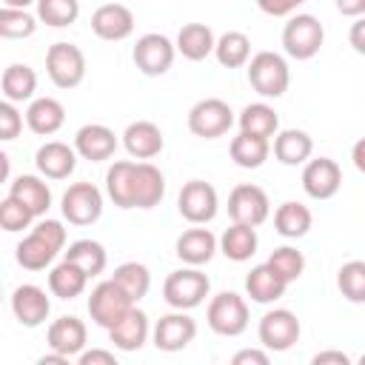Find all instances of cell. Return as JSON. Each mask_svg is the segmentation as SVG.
<instances>
[{
	"label": "cell",
	"mask_w": 365,
	"mask_h": 365,
	"mask_svg": "<svg viewBox=\"0 0 365 365\" xmlns=\"http://www.w3.org/2000/svg\"><path fill=\"white\" fill-rule=\"evenodd\" d=\"M231 160L234 165L240 168H259L268 154H271V140L268 137H257V134H248V131H240L234 140H231Z\"/></svg>",
	"instance_id": "cell-35"
},
{
	"label": "cell",
	"mask_w": 365,
	"mask_h": 365,
	"mask_svg": "<svg viewBox=\"0 0 365 365\" xmlns=\"http://www.w3.org/2000/svg\"><path fill=\"white\" fill-rule=\"evenodd\" d=\"M11 314L14 319L23 325V328H37L48 319L51 314V299L48 294L34 285V282H26V285H17L11 291Z\"/></svg>",
	"instance_id": "cell-16"
},
{
	"label": "cell",
	"mask_w": 365,
	"mask_h": 365,
	"mask_svg": "<svg viewBox=\"0 0 365 365\" xmlns=\"http://www.w3.org/2000/svg\"><path fill=\"white\" fill-rule=\"evenodd\" d=\"M208 328L220 336H240L248 328V302L237 291H220L205 311Z\"/></svg>",
	"instance_id": "cell-7"
},
{
	"label": "cell",
	"mask_w": 365,
	"mask_h": 365,
	"mask_svg": "<svg viewBox=\"0 0 365 365\" xmlns=\"http://www.w3.org/2000/svg\"><path fill=\"white\" fill-rule=\"evenodd\" d=\"M348 43L354 46L356 54H365V14L356 17V23L351 26V31H348Z\"/></svg>",
	"instance_id": "cell-50"
},
{
	"label": "cell",
	"mask_w": 365,
	"mask_h": 365,
	"mask_svg": "<svg viewBox=\"0 0 365 365\" xmlns=\"http://www.w3.org/2000/svg\"><path fill=\"white\" fill-rule=\"evenodd\" d=\"M0 88H3V100H11V103H26L34 97L37 91V74L31 66L26 63H11L3 77H0Z\"/></svg>",
	"instance_id": "cell-34"
},
{
	"label": "cell",
	"mask_w": 365,
	"mask_h": 365,
	"mask_svg": "<svg viewBox=\"0 0 365 365\" xmlns=\"http://www.w3.org/2000/svg\"><path fill=\"white\" fill-rule=\"evenodd\" d=\"M148 334H151V325H148V317L145 311H140L137 305L114 325L108 328V339L114 342V348L131 354V351H140L145 342H148Z\"/></svg>",
	"instance_id": "cell-24"
},
{
	"label": "cell",
	"mask_w": 365,
	"mask_h": 365,
	"mask_svg": "<svg viewBox=\"0 0 365 365\" xmlns=\"http://www.w3.org/2000/svg\"><path fill=\"white\" fill-rule=\"evenodd\" d=\"M268 348L265 351H259V348H242V351H237L234 356H231V362L234 365H268Z\"/></svg>",
	"instance_id": "cell-47"
},
{
	"label": "cell",
	"mask_w": 365,
	"mask_h": 365,
	"mask_svg": "<svg viewBox=\"0 0 365 365\" xmlns=\"http://www.w3.org/2000/svg\"><path fill=\"white\" fill-rule=\"evenodd\" d=\"M177 211L182 220H188L191 225H208L217 211H220V197H217V188L205 180H188L182 188H180V197H177Z\"/></svg>",
	"instance_id": "cell-10"
},
{
	"label": "cell",
	"mask_w": 365,
	"mask_h": 365,
	"mask_svg": "<svg viewBox=\"0 0 365 365\" xmlns=\"http://www.w3.org/2000/svg\"><path fill=\"white\" fill-rule=\"evenodd\" d=\"M177 257L185 262V265H208L214 259V254L220 251V240L208 231V228H188L177 237V245H174Z\"/></svg>",
	"instance_id": "cell-22"
},
{
	"label": "cell",
	"mask_w": 365,
	"mask_h": 365,
	"mask_svg": "<svg viewBox=\"0 0 365 365\" xmlns=\"http://www.w3.org/2000/svg\"><path fill=\"white\" fill-rule=\"evenodd\" d=\"M86 339H88V328L80 317H60L48 325L46 331V342L51 351L63 354V356H80L86 351Z\"/></svg>",
	"instance_id": "cell-19"
},
{
	"label": "cell",
	"mask_w": 365,
	"mask_h": 365,
	"mask_svg": "<svg viewBox=\"0 0 365 365\" xmlns=\"http://www.w3.org/2000/svg\"><path fill=\"white\" fill-rule=\"evenodd\" d=\"M336 288L348 302L365 305V259H348L336 271Z\"/></svg>",
	"instance_id": "cell-39"
},
{
	"label": "cell",
	"mask_w": 365,
	"mask_h": 365,
	"mask_svg": "<svg viewBox=\"0 0 365 365\" xmlns=\"http://www.w3.org/2000/svg\"><path fill=\"white\" fill-rule=\"evenodd\" d=\"M302 3L305 0H257L259 11L268 17H291V14H297V9Z\"/></svg>",
	"instance_id": "cell-46"
},
{
	"label": "cell",
	"mask_w": 365,
	"mask_h": 365,
	"mask_svg": "<svg viewBox=\"0 0 365 365\" xmlns=\"http://www.w3.org/2000/svg\"><path fill=\"white\" fill-rule=\"evenodd\" d=\"M208 294H211V279L197 265L171 271L163 282V299L177 311H191L202 305Z\"/></svg>",
	"instance_id": "cell-2"
},
{
	"label": "cell",
	"mask_w": 365,
	"mask_h": 365,
	"mask_svg": "<svg viewBox=\"0 0 365 365\" xmlns=\"http://www.w3.org/2000/svg\"><path fill=\"white\" fill-rule=\"evenodd\" d=\"M111 277L128 291V297H131L134 302H140V299L148 294V288H151V271H148L143 262H137V259L117 265Z\"/></svg>",
	"instance_id": "cell-40"
},
{
	"label": "cell",
	"mask_w": 365,
	"mask_h": 365,
	"mask_svg": "<svg viewBox=\"0 0 365 365\" xmlns=\"http://www.w3.org/2000/svg\"><path fill=\"white\" fill-rule=\"evenodd\" d=\"M342 185V168L331 157H314L302 165V188L311 200H331Z\"/></svg>",
	"instance_id": "cell-14"
},
{
	"label": "cell",
	"mask_w": 365,
	"mask_h": 365,
	"mask_svg": "<svg viewBox=\"0 0 365 365\" xmlns=\"http://www.w3.org/2000/svg\"><path fill=\"white\" fill-rule=\"evenodd\" d=\"M66 123V108L60 100L54 97H37L29 103L26 108V125L37 134V137H51L63 128Z\"/></svg>",
	"instance_id": "cell-25"
},
{
	"label": "cell",
	"mask_w": 365,
	"mask_h": 365,
	"mask_svg": "<svg viewBox=\"0 0 365 365\" xmlns=\"http://www.w3.org/2000/svg\"><path fill=\"white\" fill-rule=\"evenodd\" d=\"M60 211L71 225H94L103 217V191L94 182H71L60 200Z\"/></svg>",
	"instance_id": "cell-11"
},
{
	"label": "cell",
	"mask_w": 365,
	"mask_h": 365,
	"mask_svg": "<svg viewBox=\"0 0 365 365\" xmlns=\"http://www.w3.org/2000/svg\"><path fill=\"white\" fill-rule=\"evenodd\" d=\"M34 220H37V217L31 214V208L23 205L17 197H11V194L3 197V202H0V228H3V231H9V234L23 231V228H29Z\"/></svg>",
	"instance_id": "cell-44"
},
{
	"label": "cell",
	"mask_w": 365,
	"mask_h": 365,
	"mask_svg": "<svg viewBox=\"0 0 365 365\" xmlns=\"http://www.w3.org/2000/svg\"><path fill=\"white\" fill-rule=\"evenodd\" d=\"M88 279H91V277H88L80 265H74L71 259L63 257V262H57V265L48 271V291H51L54 297H60V299H74V297H80V294L86 291Z\"/></svg>",
	"instance_id": "cell-31"
},
{
	"label": "cell",
	"mask_w": 365,
	"mask_h": 365,
	"mask_svg": "<svg viewBox=\"0 0 365 365\" xmlns=\"http://www.w3.org/2000/svg\"><path fill=\"white\" fill-rule=\"evenodd\" d=\"M214 57L222 68H242L251 60V40L245 31H225L217 37Z\"/></svg>",
	"instance_id": "cell-37"
},
{
	"label": "cell",
	"mask_w": 365,
	"mask_h": 365,
	"mask_svg": "<svg viewBox=\"0 0 365 365\" xmlns=\"http://www.w3.org/2000/svg\"><path fill=\"white\" fill-rule=\"evenodd\" d=\"M174 54H177V43H171L165 34H157V31L137 37L131 48V60L145 77H163L171 68Z\"/></svg>",
	"instance_id": "cell-12"
},
{
	"label": "cell",
	"mask_w": 365,
	"mask_h": 365,
	"mask_svg": "<svg viewBox=\"0 0 365 365\" xmlns=\"http://www.w3.org/2000/svg\"><path fill=\"white\" fill-rule=\"evenodd\" d=\"M9 194L17 197L23 205H29L34 217H46V211L51 208V188L37 174H20V177H14L9 182Z\"/></svg>",
	"instance_id": "cell-27"
},
{
	"label": "cell",
	"mask_w": 365,
	"mask_h": 365,
	"mask_svg": "<svg viewBox=\"0 0 365 365\" xmlns=\"http://www.w3.org/2000/svg\"><path fill=\"white\" fill-rule=\"evenodd\" d=\"M271 151L282 165H305L314 154V140L302 128H282L277 131Z\"/></svg>",
	"instance_id": "cell-26"
},
{
	"label": "cell",
	"mask_w": 365,
	"mask_h": 365,
	"mask_svg": "<svg viewBox=\"0 0 365 365\" xmlns=\"http://www.w3.org/2000/svg\"><path fill=\"white\" fill-rule=\"evenodd\" d=\"M214 46H217V37L205 23H185L177 31V51L191 63H200L208 54H214Z\"/></svg>",
	"instance_id": "cell-29"
},
{
	"label": "cell",
	"mask_w": 365,
	"mask_h": 365,
	"mask_svg": "<svg viewBox=\"0 0 365 365\" xmlns=\"http://www.w3.org/2000/svg\"><path fill=\"white\" fill-rule=\"evenodd\" d=\"M237 123H240V131H248V134H257V137H268V140L277 137V131H279V114L268 103H248L240 111Z\"/></svg>",
	"instance_id": "cell-36"
},
{
	"label": "cell",
	"mask_w": 365,
	"mask_h": 365,
	"mask_svg": "<svg viewBox=\"0 0 365 365\" xmlns=\"http://www.w3.org/2000/svg\"><path fill=\"white\" fill-rule=\"evenodd\" d=\"M265 262H268L288 285L297 282V279L302 277V271H305V257H302V251L294 248V245H279V248H274Z\"/></svg>",
	"instance_id": "cell-43"
},
{
	"label": "cell",
	"mask_w": 365,
	"mask_h": 365,
	"mask_svg": "<svg viewBox=\"0 0 365 365\" xmlns=\"http://www.w3.org/2000/svg\"><path fill=\"white\" fill-rule=\"evenodd\" d=\"M228 217H231V222H245V225H262L265 220H268V214H271V200H268V194L259 188V185H254V182H240V185H234L231 188V194H228Z\"/></svg>",
	"instance_id": "cell-13"
},
{
	"label": "cell",
	"mask_w": 365,
	"mask_h": 365,
	"mask_svg": "<svg viewBox=\"0 0 365 365\" xmlns=\"http://www.w3.org/2000/svg\"><path fill=\"white\" fill-rule=\"evenodd\" d=\"M123 145L125 151L134 157V160H154L163 145H165V137L160 131L157 123L151 120H137V123H128L125 131H123Z\"/></svg>",
	"instance_id": "cell-21"
},
{
	"label": "cell",
	"mask_w": 365,
	"mask_h": 365,
	"mask_svg": "<svg viewBox=\"0 0 365 365\" xmlns=\"http://www.w3.org/2000/svg\"><path fill=\"white\" fill-rule=\"evenodd\" d=\"M80 365H117V356L111 351H103V348H91V351H83L77 356Z\"/></svg>",
	"instance_id": "cell-48"
},
{
	"label": "cell",
	"mask_w": 365,
	"mask_h": 365,
	"mask_svg": "<svg viewBox=\"0 0 365 365\" xmlns=\"http://www.w3.org/2000/svg\"><path fill=\"white\" fill-rule=\"evenodd\" d=\"M137 302L128 297V291L111 277V279H103L91 288V297H88V317L100 325V328H114Z\"/></svg>",
	"instance_id": "cell-4"
},
{
	"label": "cell",
	"mask_w": 365,
	"mask_h": 365,
	"mask_svg": "<svg viewBox=\"0 0 365 365\" xmlns=\"http://www.w3.org/2000/svg\"><path fill=\"white\" fill-rule=\"evenodd\" d=\"M257 228L245 225V222H231V228L222 231L220 237V251L231 259V262H245L257 254Z\"/></svg>",
	"instance_id": "cell-33"
},
{
	"label": "cell",
	"mask_w": 365,
	"mask_h": 365,
	"mask_svg": "<svg viewBox=\"0 0 365 365\" xmlns=\"http://www.w3.org/2000/svg\"><path fill=\"white\" fill-rule=\"evenodd\" d=\"M285 288H288V282H285L268 262L254 265V268L248 271V277H245V294H248L254 302H259V305L277 302V299L285 294Z\"/></svg>",
	"instance_id": "cell-28"
},
{
	"label": "cell",
	"mask_w": 365,
	"mask_h": 365,
	"mask_svg": "<svg viewBox=\"0 0 365 365\" xmlns=\"http://www.w3.org/2000/svg\"><path fill=\"white\" fill-rule=\"evenodd\" d=\"M80 0H37V20L51 29H66L77 23Z\"/></svg>",
	"instance_id": "cell-41"
},
{
	"label": "cell",
	"mask_w": 365,
	"mask_h": 365,
	"mask_svg": "<svg viewBox=\"0 0 365 365\" xmlns=\"http://www.w3.org/2000/svg\"><path fill=\"white\" fill-rule=\"evenodd\" d=\"M31 3H37V0H3V6H9V9H29Z\"/></svg>",
	"instance_id": "cell-53"
},
{
	"label": "cell",
	"mask_w": 365,
	"mask_h": 365,
	"mask_svg": "<svg viewBox=\"0 0 365 365\" xmlns=\"http://www.w3.org/2000/svg\"><path fill=\"white\" fill-rule=\"evenodd\" d=\"M311 225H314V214H311V208L302 205V202L288 200V202H282V205L274 211V228H277V234L285 237V240H299V237H305V234L311 231Z\"/></svg>",
	"instance_id": "cell-32"
},
{
	"label": "cell",
	"mask_w": 365,
	"mask_h": 365,
	"mask_svg": "<svg viewBox=\"0 0 365 365\" xmlns=\"http://www.w3.org/2000/svg\"><path fill=\"white\" fill-rule=\"evenodd\" d=\"M248 83L259 97H282L291 83V68L277 51H257L248 60Z\"/></svg>",
	"instance_id": "cell-3"
},
{
	"label": "cell",
	"mask_w": 365,
	"mask_h": 365,
	"mask_svg": "<svg viewBox=\"0 0 365 365\" xmlns=\"http://www.w3.org/2000/svg\"><path fill=\"white\" fill-rule=\"evenodd\" d=\"M359 365H365V354H362V356H359Z\"/></svg>",
	"instance_id": "cell-55"
},
{
	"label": "cell",
	"mask_w": 365,
	"mask_h": 365,
	"mask_svg": "<svg viewBox=\"0 0 365 365\" xmlns=\"http://www.w3.org/2000/svg\"><path fill=\"white\" fill-rule=\"evenodd\" d=\"M325 43V29L314 14H291L282 29V48L294 60H311Z\"/></svg>",
	"instance_id": "cell-5"
},
{
	"label": "cell",
	"mask_w": 365,
	"mask_h": 365,
	"mask_svg": "<svg viewBox=\"0 0 365 365\" xmlns=\"http://www.w3.org/2000/svg\"><path fill=\"white\" fill-rule=\"evenodd\" d=\"M46 74L57 88H77L86 80V54L74 43H54L46 51Z\"/></svg>",
	"instance_id": "cell-6"
},
{
	"label": "cell",
	"mask_w": 365,
	"mask_h": 365,
	"mask_svg": "<svg viewBox=\"0 0 365 365\" xmlns=\"http://www.w3.org/2000/svg\"><path fill=\"white\" fill-rule=\"evenodd\" d=\"M336 11L345 17H362L365 14V0H336Z\"/></svg>",
	"instance_id": "cell-51"
},
{
	"label": "cell",
	"mask_w": 365,
	"mask_h": 365,
	"mask_svg": "<svg viewBox=\"0 0 365 365\" xmlns=\"http://www.w3.org/2000/svg\"><path fill=\"white\" fill-rule=\"evenodd\" d=\"M311 362L314 365H351V356L345 354V351H319V354H314L311 356Z\"/></svg>",
	"instance_id": "cell-49"
},
{
	"label": "cell",
	"mask_w": 365,
	"mask_h": 365,
	"mask_svg": "<svg viewBox=\"0 0 365 365\" xmlns=\"http://www.w3.org/2000/svg\"><path fill=\"white\" fill-rule=\"evenodd\" d=\"M37 31V17L26 9H0V37L3 40H23Z\"/></svg>",
	"instance_id": "cell-42"
},
{
	"label": "cell",
	"mask_w": 365,
	"mask_h": 365,
	"mask_svg": "<svg viewBox=\"0 0 365 365\" xmlns=\"http://www.w3.org/2000/svg\"><path fill=\"white\" fill-rule=\"evenodd\" d=\"M299 334H302V325L297 319L294 311L288 308H274V311H265L259 325H257V336H259V345L274 351V354H282L288 348H294L299 342Z\"/></svg>",
	"instance_id": "cell-8"
},
{
	"label": "cell",
	"mask_w": 365,
	"mask_h": 365,
	"mask_svg": "<svg viewBox=\"0 0 365 365\" xmlns=\"http://www.w3.org/2000/svg\"><path fill=\"white\" fill-rule=\"evenodd\" d=\"M23 131V114L17 111V103L3 100L0 103V140H14Z\"/></svg>",
	"instance_id": "cell-45"
},
{
	"label": "cell",
	"mask_w": 365,
	"mask_h": 365,
	"mask_svg": "<svg viewBox=\"0 0 365 365\" xmlns=\"http://www.w3.org/2000/svg\"><path fill=\"white\" fill-rule=\"evenodd\" d=\"M0 165H3V180L9 177V157L6 154H0Z\"/></svg>",
	"instance_id": "cell-54"
},
{
	"label": "cell",
	"mask_w": 365,
	"mask_h": 365,
	"mask_svg": "<svg viewBox=\"0 0 365 365\" xmlns=\"http://www.w3.org/2000/svg\"><path fill=\"white\" fill-rule=\"evenodd\" d=\"M66 248V228L60 220H40L17 242V265L26 271H46L54 257Z\"/></svg>",
	"instance_id": "cell-1"
},
{
	"label": "cell",
	"mask_w": 365,
	"mask_h": 365,
	"mask_svg": "<svg viewBox=\"0 0 365 365\" xmlns=\"http://www.w3.org/2000/svg\"><path fill=\"white\" fill-rule=\"evenodd\" d=\"M165 197V177L163 171L148 163V160H137L134 163V208H154L160 205Z\"/></svg>",
	"instance_id": "cell-23"
},
{
	"label": "cell",
	"mask_w": 365,
	"mask_h": 365,
	"mask_svg": "<svg viewBox=\"0 0 365 365\" xmlns=\"http://www.w3.org/2000/svg\"><path fill=\"white\" fill-rule=\"evenodd\" d=\"M74 148L83 160L88 163H103V160H111L114 151H117V134L103 125V123H88L83 128H77L74 134Z\"/></svg>",
	"instance_id": "cell-20"
},
{
	"label": "cell",
	"mask_w": 365,
	"mask_h": 365,
	"mask_svg": "<svg viewBox=\"0 0 365 365\" xmlns=\"http://www.w3.org/2000/svg\"><path fill=\"white\" fill-rule=\"evenodd\" d=\"M197 336V322L185 314V311H171L165 317L157 319L154 325V345L157 351H165V354H177L182 348H188Z\"/></svg>",
	"instance_id": "cell-15"
},
{
	"label": "cell",
	"mask_w": 365,
	"mask_h": 365,
	"mask_svg": "<svg viewBox=\"0 0 365 365\" xmlns=\"http://www.w3.org/2000/svg\"><path fill=\"white\" fill-rule=\"evenodd\" d=\"M106 194L117 208H134V160H117L108 165Z\"/></svg>",
	"instance_id": "cell-30"
},
{
	"label": "cell",
	"mask_w": 365,
	"mask_h": 365,
	"mask_svg": "<svg viewBox=\"0 0 365 365\" xmlns=\"http://www.w3.org/2000/svg\"><path fill=\"white\" fill-rule=\"evenodd\" d=\"M231 125H234V111L220 97H205V100L194 103L188 111V131L194 137L217 140V137L228 134Z\"/></svg>",
	"instance_id": "cell-9"
},
{
	"label": "cell",
	"mask_w": 365,
	"mask_h": 365,
	"mask_svg": "<svg viewBox=\"0 0 365 365\" xmlns=\"http://www.w3.org/2000/svg\"><path fill=\"white\" fill-rule=\"evenodd\" d=\"M77 148L68 145V143H60V140H48L37 148L34 154V163H37V171L46 177V180H68L77 168Z\"/></svg>",
	"instance_id": "cell-18"
},
{
	"label": "cell",
	"mask_w": 365,
	"mask_h": 365,
	"mask_svg": "<svg viewBox=\"0 0 365 365\" xmlns=\"http://www.w3.org/2000/svg\"><path fill=\"white\" fill-rule=\"evenodd\" d=\"M91 31L100 40L120 43V40L131 37V31H134V11L123 3H103L91 14Z\"/></svg>",
	"instance_id": "cell-17"
},
{
	"label": "cell",
	"mask_w": 365,
	"mask_h": 365,
	"mask_svg": "<svg viewBox=\"0 0 365 365\" xmlns=\"http://www.w3.org/2000/svg\"><path fill=\"white\" fill-rule=\"evenodd\" d=\"M63 257L71 259L74 265H80L88 277L103 274L106 265H108V254H106V248H103L97 240H74V242L63 251Z\"/></svg>",
	"instance_id": "cell-38"
},
{
	"label": "cell",
	"mask_w": 365,
	"mask_h": 365,
	"mask_svg": "<svg viewBox=\"0 0 365 365\" xmlns=\"http://www.w3.org/2000/svg\"><path fill=\"white\" fill-rule=\"evenodd\" d=\"M351 160H354V168H356L359 174H365V137H359V140L354 143V148H351Z\"/></svg>",
	"instance_id": "cell-52"
}]
</instances>
